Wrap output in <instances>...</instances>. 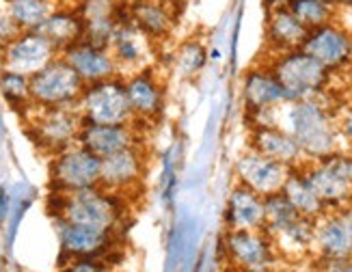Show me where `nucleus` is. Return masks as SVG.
Listing matches in <instances>:
<instances>
[{
  "label": "nucleus",
  "instance_id": "6",
  "mask_svg": "<svg viewBox=\"0 0 352 272\" xmlns=\"http://www.w3.org/2000/svg\"><path fill=\"white\" fill-rule=\"evenodd\" d=\"M30 136L50 154H58L78 143L85 121L80 117L78 104L76 106H56V109H33L28 111Z\"/></svg>",
  "mask_w": 352,
  "mask_h": 272
},
{
  "label": "nucleus",
  "instance_id": "22",
  "mask_svg": "<svg viewBox=\"0 0 352 272\" xmlns=\"http://www.w3.org/2000/svg\"><path fill=\"white\" fill-rule=\"evenodd\" d=\"M130 20L156 45H160L173 35L177 11L169 0H130Z\"/></svg>",
  "mask_w": 352,
  "mask_h": 272
},
{
  "label": "nucleus",
  "instance_id": "12",
  "mask_svg": "<svg viewBox=\"0 0 352 272\" xmlns=\"http://www.w3.org/2000/svg\"><path fill=\"white\" fill-rule=\"evenodd\" d=\"M240 98L244 106V117L247 119L277 111L279 106L287 102V95L281 82L277 80V76L272 73L266 60H259L257 65L249 67L242 73Z\"/></svg>",
  "mask_w": 352,
  "mask_h": 272
},
{
  "label": "nucleus",
  "instance_id": "27",
  "mask_svg": "<svg viewBox=\"0 0 352 272\" xmlns=\"http://www.w3.org/2000/svg\"><path fill=\"white\" fill-rule=\"evenodd\" d=\"M208 65V45L201 37L179 41L173 52V69L182 80H195Z\"/></svg>",
  "mask_w": 352,
  "mask_h": 272
},
{
  "label": "nucleus",
  "instance_id": "19",
  "mask_svg": "<svg viewBox=\"0 0 352 272\" xmlns=\"http://www.w3.org/2000/svg\"><path fill=\"white\" fill-rule=\"evenodd\" d=\"M225 231L264 229L266 225V199L255 190L236 184L232 186L223 209Z\"/></svg>",
  "mask_w": 352,
  "mask_h": 272
},
{
  "label": "nucleus",
  "instance_id": "2",
  "mask_svg": "<svg viewBox=\"0 0 352 272\" xmlns=\"http://www.w3.org/2000/svg\"><path fill=\"white\" fill-rule=\"evenodd\" d=\"M50 212L54 218H65L76 225L115 231L121 218H124L126 203H124V194L111 192L102 186L82 188L74 192L52 190Z\"/></svg>",
  "mask_w": 352,
  "mask_h": 272
},
{
  "label": "nucleus",
  "instance_id": "14",
  "mask_svg": "<svg viewBox=\"0 0 352 272\" xmlns=\"http://www.w3.org/2000/svg\"><path fill=\"white\" fill-rule=\"evenodd\" d=\"M289 171H292L289 166L272 160L264 154H259L257 149H253L249 145L236 158V164H234V175H236L238 184L255 190L262 196L281 192Z\"/></svg>",
  "mask_w": 352,
  "mask_h": 272
},
{
  "label": "nucleus",
  "instance_id": "32",
  "mask_svg": "<svg viewBox=\"0 0 352 272\" xmlns=\"http://www.w3.org/2000/svg\"><path fill=\"white\" fill-rule=\"evenodd\" d=\"M22 33H24V30L20 28V24L15 22L7 11L0 15V43H9Z\"/></svg>",
  "mask_w": 352,
  "mask_h": 272
},
{
  "label": "nucleus",
  "instance_id": "16",
  "mask_svg": "<svg viewBox=\"0 0 352 272\" xmlns=\"http://www.w3.org/2000/svg\"><path fill=\"white\" fill-rule=\"evenodd\" d=\"M60 249L69 257V260H104V255L113 251L115 231L111 229H98V227L76 225L65 218H54Z\"/></svg>",
  "mask_w": 352,
  "mask_h": 272
},
{
  "label": "nucleus",
  "instance_id": "23",
  "mask_svg": "<svg viewBox=\"0 0 352 272\" xmlns=\"http://www.w3.org/2000/svg\"><path fill=\"white\" fill-rule=\"evenodd\" d=\"M307 26H305L287 5L266 11V24H264V41L266 52L277 54L302 48L305 37H307Z\"/></svg>",
  "mask_w": 352,
  "mask_h": 272
},
{
  "label": "nucleus",
  "instance_id": "24",
  "mask_svg": "<svg viewBox=\"0 0 352 272\" xmlns=\"http://www.w3.org/2000/svg\"><path fill=\"white\" fill-rule=\"evenodd\" d=\"M249 147L257 149L272 160H277L289 169H298L305 162V154L294 141V136L281 126H255L249 134Z\"/></svg>",
  "mask_w": 352,
  "mask_h": 272
},
{
  "label": "nucleus",
  "instance_id": "36",
  "mask_svg": "<svg viewBox=\"0 0 352 272\" xmlns=\"http://www.w3.org/2000/svg\"><path fill=\"white\" fill-rule=\"evenodd\" d=\"M346 100H352V73H350V82H348V95Z\"/></svg>",
  "mask_w": 352,
  "mask_h": 272
},
{
  "label": "nucleus",
  "instance_id": "37",
  "mask_svg": "<svg viewBox=\"0 0 352 272\" xmlns=\"http://www.w3.org/2000/svg\"><path fill=\"white\" fill-rule=\"evenodd\" d=\"M348 151H350V154H352V149H348Z\"/></svg>",
  "mask_w": 352,
  "mask_h": 272
},
{
  "label": "nucleus",
  "instance_id": "26",
  "mask_svg": "<svg viewBox=\"0 0 352 272\" xmlns=\"http://www.w3.org/2000/svg\"><path fill=\"white\" fill-rule=\"evenodd\" d=\"M281 192L287 196V201L294 205V209L298 212V214L307 216V218L316 220L327 212V205L322 203V199H320L318 192L314 190L311 181L307 179V175H305V171H302V166L289 171Z\"/></svg>",
  "mask_w": 352,
  "mask_h": 272
},
{
  "label": "nucleus",
  "instance_id": "20",
  "mask_svg": "<svg viewBox=\"0 0 352 272\" xmlns=\"http://www.w3.org/2000/svg\"><path fill=\"white\" fill-rule=\"evenodd\" d=\"M109 50L119 67V73H134L151 67V56H154L156 43L134 24H119L109 43Z\"/></svg>",
  "mask_w": 352,
  "mask_h": 272
},
{
  "label": "nucleus",
  "instance_id": "1",
  "mask_svg": "<svg viewBox=\"0 0 352 272\" xmlns=\"http://www.w3.org/2000/svg\"><path fill=\"white\" fill-rule=\"evenodd\" d=\"M342 102L335 93L318 100L285 102L274 113V126H281L294 136L307 162L327 158L346 149L338 126V106Z\"/></svg>",
  "mask_w": 352,
  "mask_h": 272
},
{
  "label": "nucleus",
  "instance_id": "8",
  "mask_svg": "<svg viewBox=\"0 0 352 272\" xmlns=\"http://www.w3.org/2000/svg\"><path fill=\"white\" fill-rule=\"evenodd\" d=\"M223 251L232 272H277L283 262L264 229L225 231Z\"/></svg>",
  "mask_w": 352,
  "mask_h": 272
},
{
  "label": "nucleus",
  "instance_id": "34",
  "mask_svg": "<svg viewBox=\"0 0 352 272\" xmlns=\"http://www.w3.org/2000/svg\"><path fill=\"white\" fill-rule=\"evenodd\" d=\"M320 262V260H318ZM320 272H352V260L320 262Z\"/></svg>",
  "mask_w": 352,
  "mask_h": 272
},
{
  "label": "nucleus",
  "instance_id": "10",
  "mask_svg": "<svg viewBox=\"0 0 352 272\" xmlns=\"http://www.w3.org/2000/svg\"><path fill=\"white\" fill-rule=\"evenodd\" d=\"M302 50L320 60L335 78L352 73V28H348L340 18L311 28L305 37Z\"/></svg>",
  "mask_w": 352,
  "mask_h": 272
},
{
  "label": "nucleus",
  "instance_id": "5",
  "mask_svg": "<svg viewBox=\"0 0 352 272\" xmlns=\"http://www.w3.org/2000/svg\"><path fill=\"white\" fill-rule=\"evenodd\" d=\"M85 82L63 56H56L43 69L30 76V100L37 109L76 106L85 91Z\"/></svg>",
  "mask_w": 352,
  "mask_h": 272
},
{
  "label": "nucleus",
  "instance_id": "7",
  "mask_svg": "<svg viewBox=\"0 0 352 272\" xmlns=\"http://www.w3.org/2000/svg\"><path fill=\"white\" fill-rule=\"evenodd\" d=\"M78 111L85 124H130L134 121L124 76L87 84L78 100Z\"/></svg>",
  "mask_w": 352,
  "mask_h": 272
},
{
  "label": "nucleus",
  "instance_id": "17",
  "mask_svg": "<svg viewBox=\"0 0 352 272\" xmlns=\"http://www.w3.org/2000/svg\"><path fill=\"white\" fill-rule=\"evenodd\" d=\"M145 169H147V158L143 145H134L124 151H117L113 156L102 158L100 186L117 194L132 192L136 186H141Z\"/></svg>",
  "mask_w": 352,
  "mask_h": 272
},
{
  "label": "nucleus",
  "instance_id": "29",
  "mask_svg": "<svg viewBox=\"0 0 352 272\" xmlns=\"http://www.w3.org/2000/svg\"><path fill=\"white\" fill-rule=\"evenodd\" d=\"M287 7L292 9V13L305 26H307V30L338 20V13H340L338 7L333 5V0H289Z\"/></svg>",
  "mask_w": 352,
  "mask_h": 272
},
{
  "label": "nucleus",
  "instance_id": "25",
  "mask_svg": "<svg viewBox=\"0 0 352 272\" xmlns=\"http://www.w3.org/2000/svg\"><path fill=\"white\" fill-rule=\"evenodd\" d=\"M37 30L54 45L58 54H63L69 45L82 41L85 20L76 9H54Z\"/></svg>",
  "mask_w": 352,
  "mask_h": 272
},
{
  "label": "nucleus",
  "instance_id": "33",
  "mask_svg": "<svg viewBox=\"0 0 352 272\" xmlns=\"http://www.w3.org/2000/svg\"><path fill=\"white\" fill-rule=\"evenodd\" d=\"M60 272H104V264H102V260H91V257H85V260L69 262Z\"/></svg>",
  "mask_w": 352,
  "mask_h": 272
},
{
  "label": "nucleus",
  "instance_id": "3",
  "mask_svg": "<svg viewBox=\"0 0 352 272\" xmlns=\"http://www.w3.org/2000/svg\"><path fill=\"white\" fill-rule=\"evenodd\" d=\"M262 60H266L272 73L277 76L287 95V102L333 95L335 76L302 48L268 54Z\"/></svg>",
  "mask_w": 352,
  "mask_h": 272
},
{
  "label": "nucleus",
  "instance_id": "9",
  "mask_svg": "<svg viewBox=\"0 0 352 272\" xmlns=\"http://www.w3.org/2000/svg\"><path fill=\"white\" fill-rule=\"evenodd\" d=\"M102 158L76 143L52 156L50 188L54 192H74L82 188L100 186Z\"/></svg>",
  "mask_w": 352,
  "mask_h": 272
},
{
  "label": "nucleus",
  "instance_id": "38",
  "mask_svg": "<svg viewBox=\"0 0 352 272\" xmlns=\"http://www.w3.org/2000/svg\"><path fill=\"white\" fill-rule=\"evenodd\" d=\"M287 3H289V0H287Z\"/></svg>",
  "mask_w": 352,
  "mask_h": 272
},
{
  "label": "nucleus",
  "instance_id": "15",
  "mask_svg": "<svg viewBox=\"0 0 352 272\" xmlns=\"http://www.w3.org/2000/svg\"><path fill=\"white\" fill-rule=\"evenodd\" d=\"M56 56H60L58 50L39 30H24L13 41L3 43V54H0L3 69L24 73L28 78L39 69H43Z\"/></svg>",
  "mask_w": 352,
  "mask_h": 272
},
{
  "label": "nucleus",
  "instance_id": "35",
  "mask_svg": "<svg viewBox=\"0 0 352 272\" xmlns=\"http://www.w3.org/2000/svg\"><path fill=\"white\" fill-rule=\"evenodd\" d=\"M283 5H287V0H264V7H266V11H270V9H277V7H283Z\"/></svg>",
  "mask_w": 352,
  "mask_h": 272
},
{
  "label": "nucleus",
  "instance_id": "31",
  "mask_svg": "<svg viewBox=\"0 0 352 272\" xmlns=\"http://www.w3.org/2000/svg\"><path fill=\"white\" fill-rule=\"evenodd\" d=\"M338 126L346 149H352V100H344L338 106Z\"/></svg>",
  "mask_w": 352,
  "mask_h": 272
},
{
  "label": "nucleus",
  "instance_id": "30",
  "mask_svg": "<svg viewBox=\"0 0 352 272\" xmlns=\"http://www.w3.org/2000/svg\"><path fill=\"white\" fill-rule=\"evenodd\" d=\"M0 95H3L13 109H24L26 113L33 109L30 100V78L18 71L3 69L0 71Z\"/></svg>",
  "mask_w": 352,
  "mask_h": 272
},
{
  "label": "nucleus",
  "instance_id": "4",
  "mask_svg": "<svg viewBox=\"0 0 352 272\" xmlns=\"http://www.w3.org/2000/svg\"><path fill=\"white\" fill-rule=\"evenodd\" d=\"M302 171L327 209L352 203V154L348 149L305 162Z\"/></svg>",
  "mask_w": 352,
  "mask_h": 272
},
{
  "label": "nucleus",
  "instance_id": "21",
  "mask_svg": "<svg viewBox=\"0 0 352 272\" xmlns=\"http://www.w3.org/2000/svg\"><path fill=\"white\" fill-rule=\"evenodd\" d=\"M60 56H63L74 67V71L80 76L85 84L109 80V78H115V76H121L111 50L100 48V45H94L85 39L69 45V48Z\"/></svg>",
  "mask_w": 352,
  "mask_h": 272
},
{
  "label": "nucleus",
  "instance_id": "11",
  "mask_svg": "<svg viewBox=\"0 0 352 272\" xmlns=\"http://www.w3.org/2000/svg\"><path fill=\"white\" fill-rule=\"evenodd\" d=\"M314 260H352V203L327 209L316 218Z\"/></svg>",
  "mask_w": 352,
  "mask_h": 272
},
{
  "label": "nucleus",
  "instance_id": "13",
  "mask_svg": "<svg viewBox=\"0 0 352 272\" xmlns=\"http://www.w3.org/2000/svg\"><path fill=\"white\" fill-rule=\"evenodd\" d=\"M124 82L136 124H149L162 117L166 109V87L154 65L124 76Z\"/></svg>",
  "mask_w": 352,
  "mask_h": 272
},
{
  "label": "nucleus",
  "instance_id": "28",
  "mask_svg": "<svg viewBox=\"0 0 352 272\" xmlns=\"http://www.w3.org/2000/svg\"><path fill=\"white\" fill-rule=\"evenodd\" d=\"M5 11L22 30H37L56 9L52 0H5Z\"/></svg>",
  "mask_w": 352,
  "mask_h": 272
},
{
  "label": "nucleus",
  "instance_id": "18",
  "mask_svg": "<svg viewBox=\"0 0 352 272\" xmlns=\"http://www.w3.org/2000/svg\"><path fill=\"white\" fill-rule=\"evenodd\" d=\"M141 124H85L78 136V143L94 151L96 156L106 158L117 151H124L134 145H143Z\"/></svg>",
  "mask_w": 352,
  "mask_h": 272
}]
</instances>
